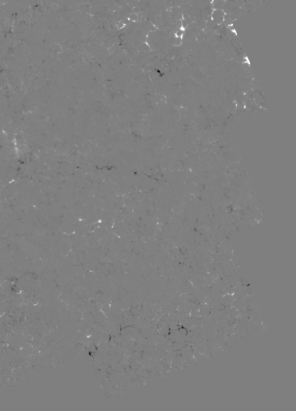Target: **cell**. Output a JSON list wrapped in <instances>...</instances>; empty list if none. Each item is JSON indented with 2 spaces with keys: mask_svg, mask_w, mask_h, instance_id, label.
I'll list each match as a JSON object with an SVG mask.
<instances>
[{
  "mask_svg": "<svg viewBox=\"0 0 296 411\" xmlns=\"http://www.w3.org/2000/svg\"><path fill=\"white\" fill-rule=\"evenodd\" d=\"M210 18L215 24L221 25L225 23L226 19H227V12L224 10L214 8L211 11V14H210Z\"/></svg>",
  "mask_w": 296,
  "mask_h": 411,
  "instance_id": "cell-1",
  "label": "cell"
},
{
  "mask_svg": "<svg viewBox=\"0 0 296 411\" xmlns=\"http://www.w3.org/2000/svg\"><path fill=\"white\" fill-rule=\"evenodd\" d=\"M183 42H184V38H181V37H176V36H173L172 40H171V44L174 47H181V45L183 44Z\"/></svg>",
  "mask_w": 296,
  "mask_h": 411,
  "instance_id": "cell-2",
  "label": "cell"
},
{
  "mask_svg": "<svg viewBox=\"0 0 296 411\" xmlns=\"http://www.w3.org/2000/svg\"><path fill=\"white\" fill-rule=\"evenodd\" d=\"M126 19L128 20V23H133V24L137 23L140 20V14L137 13V12H130L127 15Z\"/></svg>",
  "mask_w": 296,
  "mask_h": 411,
  "instance_id": "cell-3",
  "label": "cell"
}]
</instances>
